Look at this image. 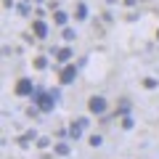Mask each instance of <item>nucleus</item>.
Returning a JSON list of instances; mask_svg holds the SVG:
<instances>
[{"instance_id": "nucleus-9", "label": "nucleus", "mask_w": 159, "mask_h": 159, "mask_svg": "<svg viewBox=\"0 0 159 159\" xmlns=\"http://www.w3.org/2000/svg\"><path fill=\"white\" fill-rule=\"evenodd\" d=\"M56 151L61 154V157H66V154H69V146H64V143H58V146H56Z\"/></svg>"}, {"instance_id": "nucleus-10", "label": "nucleus", "mask_w": 159, "mask_h": 159, "mask_svg": "<svg viewBox=\"0 0 159 159\" xmlns=\"http://www.w3.org/2000/svg\"><path fill=\"white\" fill-rule=\"evenodd\" d=\"M143 85H146V88H148V90H154V88H157V80H151V77H148V80H146V82H143Z\"/></svg>"}, {"instance_id": "nucleus-6", "label": "nucleus", "mask_w": 159, "mask_h": 159, "mask_svg": "<svg viewBox=\"0 0 159 159\" xmlns=\"http://www.w3.org/2000/svg\"><path fill=\"white\" fill-rule=\"evenodd\" d=\"M34 34H37L40 40H43V37L48 34V27H45V21H34Z\"/></svg>"}, {"instance_id": "nucleus-13", "label": "nucleus", "mask_w": 159, "mask_h": 159, "mask_svg": "<svg viewBox=\"0 0 159 159\" xmlns=\"http://www.w3.org/2000/svg\"><path fill=\"white\" fill-rule=\"evenodd\" d=\"M90 146H101V135H93L90 138Z\"/></svg>"}, {"instance_id": "nucleus-5", "label": "nucleus", "mask_w": 159, "mask_h": 159, "mask_svg": "<svg viewBox=\"0 0 159 159\" xmlns=\"http://www.w3.org/2000/svg\"><path fill=\"white\" fill-rule=\"evenodd\" d=\"M16 93H19V96H29V93H32V82H29V80H19Z\"/></svg>"}, {"instance_id": "nucleus-12", "label": "nucleus", "mask_w": 159, "mask_h": 159, "mask_svg": "<svg viewBox=\"0 0 159 159\" xmlns=\"http://www.w3.org/2000/svg\"><path fill=\"white\" fill-rule=\"evenodd\" d=\"M64 40H74V29H64Z\"/></svg>"}, {"instance_id": "nucleus-4", "label": "nucleus", "mask_w": 159, "mask_h": 159, "mask_svg": "<svg viewBox=\"0 0 159 159\" xmlns=\"http://www.w3.org/2000/svg\"><path fill=\"white\" fill-rule=\"evenodd\" d=\"M74 74H77V69H74V64H69V66L61 72V82H64V85H69V82L74 80Z\"/></svg>"}, {"instance_id": "nucleus-14", "label": "nucleus", "mask_w": 159, "mask_h": 159, "mask_svg": "<svg viewBox=\"0 0 159 159\" xmlns=\"http://www.w3.org/2000/svg\"><path fill=\"white\" fill-rule=\"evenodd\" d=\"M34 3H43V0H34Z\"/></svg>"}, {"instance_id": "nucleus-7", "label": "nucleus", "mask_w": 159, "mask_h": 159, "mask_svg": "<svg viewBox=\"0 0 159 159\" xmlns=\"http://www.w3.org/2000/svg\"><path fill=\"white\" fill-rule=\"evenodd\" d=\"M66 58H72V51H69V48H64V51H58V61H66Z\"/></svg>"}, {"instance_id": "nucleus-8", "label": "nucleus", "mask_w": 159, "mask_h": 159, "mask_svg": "<svg viewBox=\"0 0 159 159\" xmlns=\"http://www.w3.org/2000/svg\"><path fill=\"white\" fill-rule=\"evenodd\" d=\"M56 24H66V13H61V11H56Z\"/></svg>"}, {"instance_id": "nucleus-3", "label": "nucleus", "mask_w": 159, "mask_h": 159, "mask_svg": "<svg viewBox=\"0 0 159 159\" xmlns=\"http://www.w3.org/2000/svg\"><path fill=\"white\" fill-rule=\"evenodd\" d=\"M85 127H88V119H77V122H74V125L69 127V135H72V138H80Z\"/></svg>"}, {"instance_id": "nucleus-1", "label": "nucleus", "mask_w": 159, "mask_h": 159, "mask_svg": "<svg viewBox=\"0 0 159 159\" xmlns=\"http://www.w3.org/2000/svg\"><path fill=\"white\" fill-rule=\"evenodd\" d=\"M88 109H90L93 114H103L106 111V101H103L101 96H93L90 101H88Z\"/></svg>"}, {"instance_id": "nucleus-2", "label": "nucleus", "mask_w": 159, "mask_h": 159, "mask_svg": "<svg viewBox=\"0 0 159 159\" xmlns=\"http://www.w3.org/2000/svg\"><path fill=\"white\" fill-rule=\"evenodd\" d=\"M34 98H37V106L43 109V111H51V109H53V96H51V93H37Z\"/></svg>"}, {"instance_id": "nucleus-11", "label": "nucleus", "mask_w": 159, "mask_h": 159, "mask_svg": "<svg viewBox=\"0 0 159 159\" xmlns=\"http://www.w3.org/2000/svg\"><path fill=\"white\" fill-rule=\"evenodd\" d=\"M34 66H37V69H45L48 61H45V58H37V61H34Z\"/></svg>"}]
</instances>
